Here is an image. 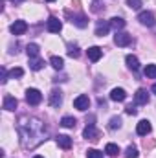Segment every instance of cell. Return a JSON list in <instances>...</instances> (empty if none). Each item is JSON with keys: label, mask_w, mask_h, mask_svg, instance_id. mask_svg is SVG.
Returning a JSON list of instances; mask_svg holds the SVG:
<instances>
[{"label": "cell", "mask_w": 156, "mask_h": 158, "mask_svg": "<svg viewBox=\"0 0 156 158\" xmlns=\"http://www.w3.org/2000/svg\"><path fill=\"white\" fill-rule=\"evenodd\" d=\"M26 101H28V105H39L40 101H42V94H40V90L37 88H28L26 90Z\"/></svg>", "instance_id": "cell-1"}, {"label": "cell", "mask_w": 156, "mask_h": 158, "mask_svg": "<svg viewBox=\"0 0 156 158\" xmlns=\"http://www.w3.org/2000/svg\"><path fill=\"white\" fill-rule=\"evenodd\" d=\"M46 28H48L50 33H59V31L63 30V22H61L57 17H50L48 22H46Z\"/></svg>", "instance_id": "cell-2"}, {"label": "cell", "mask_w": 156, "mask_h": 158, "mask_svg": "<svg viewBox=\"0 0 156 158\" xmlns=\"http://www.w3.org/2000/svg\"><path fill=\"white\" fill-rule=\"evenodd\" d=\"M132 42V37L129 33H123V31H116L114 35V44L116 46H129Z\"/></svg>", "instance_id": "cell-3"}, {"label": "cell", "mask_w": 156, "mask_h": 158, "mask_svg": "<svg viewBox=\"0 0 156 158\" xmlns=\"http://www.w3.org/2000/svg\"><path fill=\"white\" fill-rule=\"evenodd\" d=\"M74 107H76L77 110H86V109L90 107V99H88V96H84V94L77 96V98L74 99Z\"/></svg>", "instance_id": "cell-4"}, {"label": "cell", "mask_w": 156, "mask_h": 158, "mask_svg": "<svg viewBox=\"0 0 156 158\" xmlns=\"http://www.w3.org/2000/svg\"><path fill=\"white\" fill-rule=\"evenodd\" d=\"M138 20L143 24V26H154V15L151 13V11H142L140 15H138Z\"/></svg>", "instance_id": "cell-5"}, {"label": "cell", "mask_w": 156, "mask_h": 158, "mask_svg": "<svg viewBox=\"0 0 156 158\" xmlns=\"http://www.w3.org/2000/svg\"><path fill=\"white\" fill-rule=\"evenodd\" d=\"M9 30H11V33H13V35H22V33L28 30V24H26L24 20H15V22L11 24V28H9Z\"/></svg>", "instance_id": "cell-6"}, {"label": "cell", "mask_w": 156, "mask_h": 158, "mask_svg": "<svg viewBox=\"0 0 156 158\" xmlns=\"http://www.w3.org/2000/svg\"><path fill=\"white\" fill-rule=\"evenodd\" d=\"M134 101L136 105H147L149 103V94L145 88H138V92L134 94Z\"/></svg>", "instance_id": "cell-7"}, {"label": "cell", "mask_w": 156, "mask_h": 158, "mask_svg": "<svg viewBox=\"0 0 156 158\" xmlns=\"http://www.w3.org/2000/svg\"><path fill=\"white\" fill-rule=\"evenodd\" d=\"M151 129H153V127H151V121H149V119H142V121L136 125V132H138L140 136H147V134L151 132Z\"/></svg>", "instance_id": "cell-8"}, {"label": "cell", "mask_w": 156, "mask_h": 158, "mask_svg": "<svg viewBox=\"0 0 156 158\" xmlns=\"http://www.w3.org/2000/svg\"><path fill=\"white\" fill-rule=\"evenodd\" d=\"M86 55H88V59H90L92 63H96V61H99V59H101L103 50H101L99 46H92V48H88V50H86Z\"/></svg>", "instance_id": "cell-9"}, {"label": "cell", "mask_w": 156, "mask_h": 158, "mask_svg": "<svg viewBox=\"0 0 156 158\" xmlns=\"http://www.w3.org/2000/svg\"><path fill=\"white\" fill-rule=\"evenodd\" d=\"M109 30H110V22L97 20V24H96V35H97V37H103V35H107V33H109Z\"/></svg>", "instance_id": "cell-10"}, {"label": "cell", "mask_w": 156, "mask_h": 158, "mask_svg": "<svg viewBox=\"0 0 156 158\" xmlns=\"http://www.w3.org/2000/svg\"><path fill=\"white\" fill-rule=\"evenodd\" d=\"M61 103H63V92L57 90V88L51 90V92H50V105H51V107H59Z\"/></svg>", "instance_id": "cell-11"}, {"label": "cell", "mask_w": 156, "mask_h": 158, "mask_svg": "<svg viewBox=\"0 0 156 158\" xmlns=\"http://www.w3.org/2000/svg\"><path fill=\"white\" fill-rule=\"evenodd\" d=\"M83 136H84L86 140H97L99 132L96 131V127H94V125H86V129L83 131Z\"/></svg>", "instance_id": "cell-12"}, {"label": "cell", "mask_w": 156, "mask_h": 158, "mask_svg": "<svg viewBox=\"0 0 156 158\" xmlns=\"http://www.w3.org/2000/svg\"><path fill=\"white\" fill-rule=\"evenodd\" d=\"M55 140H57L59 147H63V149H70V147H72V138L66 136V134H59Z\"/></svg>", "instance_id": "cell-13"}, {"label": "cell", "mask_w": 156, "mask_h": 158, "mask_svg": "<svg viewBox=\"0 0 156 158\" xmlns=\"http://www.w3.org/2000/svg\"><path fill=\"white\" fill-rule=\"evenodd\" d=\"M125 98H127V92L123 88H114L110 92V99L112 101H125Z\"/></svg>", "instance_id": "cell-14"}, {"label": "cell", "mask_w": 156, "mask_h": 158, "mask_svg": "<svg viewBox=\"0 0 156 158\" xmlns=\"http://www.w3.org/2000/svg\"><path fill=\"white\" fill-rule=\"evenodd\" d=\"M125 61H127V66L130 68V70H138L140 68V61H138V57H134V55H127L125 57Z\"/></svg>", "instance_id": "cell-15"}, {"label": "cell", "mask_w": 156, "mask_h": 158, "mask_svg": "<svg viewBox=\"0 0 156 158\" xmlns=\"http://www.w3.org/2000/svg\"><path fill=\"white\" fill-rule=\"evenodd\" d=\"M4 109L6 110H15L17 109V99L13 96H6L4 98Z\"/></svg>", "instance_id": "cell-16"}, {"label": "cell", "mask_w": 156, "mask_h": 158, "mask_svg": "<svg viewBox=\"0 0 156 158\" xmlns=\"http://www.w3.org/2000/svg\"><path fill=\"white\" fill-rule=\"evenodd\" d=\"M39 46H37V44H35V42H31V44H28V46H26V53H28V57H30V59H31V57H37V55H39Z\"/></svg>", "instance_id": "cell-17"}, {"label": "cell", "mask_w": 156, "mask_h": 158, "mask_svg": "<svg viewBox=\"0 0 156 158\" xmlns=\"http://www.w3.org/2000/svg\"><path fill=\"white\" fill-rule=\"evenodd\" d=\"M110 28H114V30H121V28H125V20L121 19V17H114V19H110Z\"/></svg>", "instance_id": "cell-18"}, {"label": "cell", "mask_w": 156, "mask_h": 158, "mask_svg": "<svg viewBox=\"0 0 156 158\" xmlns=\"http://www.w3.org/2000/svg\"><path fill=\"white\" fill-rule=\"evenodd\" d=\"M50 63H51V66H53L55 70H63V66H64L63 57H57V55H53V57L50 59Z\"/></svg>", "instance_id": "cell-19"}, {"label": "cell", "mask_w": 156, "mask_h": 158, "mask_svg": "<svg viewBox=\"0 0 156 158\" xmlns=\"http://www.w3.org/2000/svg\"><path fill=\"white\" fill-rule=\"evenodd\" d=\"M44 66V61L42 59H39V57H31L30 59V68L31 70H40Z\"/></svg>", "instance_id": "cell-20"}, {"label": "cell", "mask_w": 156, "mask_h": 158, "mask_svg": "<svg viewBox=\"0 0 156 158\" xmlns=\"http://www.w3.org/2000/svg\"><path fill=\"white\" fill-rule=\"evenodd\" d=\"M105 153H107L109 156H116V155H119V147H117L116 143H107Z\"/></svg>", "instance_id": "cell-21"}, {"label": "cell", "mask_w": 156, "mask_h": 158, "mask_svg": "<svg viewBox=\"0 0 156 158\" xmlns=\"http://www.w3.org/2000/svg\"><path fill=\"white\" fill-rule=\"evenodd\" d=\"M76 118H72V116H64V118L61 119V125L63 127H66V129H72V127H76Z\"/></svg>", "instance_id": "cell-22"}, {"label": "cell", "mask_w": 156, "mask_h": 158, "mask_svg": "<svg viewBox=\"0 0 156 158\" xmlns=\"http://www.w3.org/2000/svg\"><path fill=\"white\" fill-rule=\"evenodd\" d=\"M72 22H74L77 28H86V24H88L84 15H77V17H74V20H72Z\"/></svg>", "instance_id": "cell-23"}, {"label": "cell", "mask_w": 156, "mask_h": 158, "mask_svg": "<svg viewBox=\"0 0 156 158\" xmlns=\"http://www.w3.org/2000/svg\"><path fill=\"white\" fill-rule=\"evenodd\" d=\"M145 76L151 79H156V64H147L145 66Z\"/></svg>", "instance_id": "cell-24"}, {"label": "cell", "mask_w": 156, "mask_h": 158, "mask_svg": "<svg viewBox=\"0 0 156 158\" xmlns=\"http://www.w3.org/2000/svg\"><path fill=\"white\" fill-rule=\"evenodd\" d=\"M125 158H138V149L132 147V145H129L127 151H125Z\"/></svg>", "instance_id": "cell-25"}, {"label": "cell", "mask_w": 156, "mask_h": 158, "mask_svg": "<svg viewBox=\"0 0 156 158\" xmlns=\"http://www.w3.org/2000/svg\"><path fill=\"white\" fill-rule=\"evenodd\" d=\"M86 158H103V153L97 149H88L86 151Z\"/></svg>", "instance_id": "cell-26"}, {"label": "cell", "mask_w": 156, "mask_h": 158, "mask_svg": "<svg viewBox=\"0 0 156 158\" xmlns=\"http://www.w3.org/2000/svg\"><path fill=\"white\" fill-rule=\"evenodd\" d=\"M24 76V70L22 68H13V70H9V77L15 79V77H22Z\"/></svg>", "instance_id": "cell-27"}, {"label": "cell", "mask_w": 156, "mask_h": 158, "mask_svg": "<svg viewBox=\"0 0 156 158\" xmlns=\"http://www.w3.org/2000/svg\"><path fill=\"white\" fill-rule=\"evenodd\" d=\"M109 127H110V129H119V127H121V118H117V116L110 118V123H109Z\"/></svg>", "instance_id": "cell-28"}, {"label": "cell", "mask_w": 156, "mask_h": 158, "mask_svg": "<svg viewBox=\"0 0 156 158\" xmlns=\"http://www.w3.org/2000/svg\"><path fill=\"white\" fill-rule=\"evenodd\" d=\"M68 55H70V57H74V59H77V57H79V48L70 44V46H68Z\"/></svg>", "instance_id": "cell-29"}, {"label": "cell", "mask_w": 156, "mask_h": 158, "mask_svg": "<svg viewBox=\"0 0 156 158\" xmlns=\"http://www.w3.org/2000/svg\"><path fill=\"white\" fill-rule=\"evenodd\" d=\"M127 6L130 9H140L142 7V0H127Z\"/></svg>", "instance_id": "cell-30"}, {"label": "cell", "mask_w": 156, "mask_h": 158, "mask_svg": "<svg viewBox=\"0 0 156 158\" xmlns=\"http://www.w3.org/2000/svg\"><path fill=\"white\" fill-rule=\"evenodd\" d=\"M125 112H127V114H130V116H134V114L138 112V109H136V107H132V105H129V107L125 109Z\"/></svg>", "instance_id": "cell-31"}, {"label": "cell", "mask_w": 156, "mask_h": 158, "mask_svg": "<svg viewBox=\"0 0 156 158\" xmlns=\"http://www.w3.org/2000/svg\"><path fill=\"white\" fill-rule=\"evenodd\" d=\"M7 81V72H6V68H2V83H6Z\"/></svg>", "instance_id": "cell-32"}, {"label": "cell", "mask_w": 156, "mask_h": 158, "mask_svg": "<svg viewBox=\"0 0 156 158\" xmlns=\"http://www.w3.org/2000/svg\"><path fill=\"white\" fill-rule=\"evenodd\" d=\"M13 4H20V2H24V0H11Z\"/></svg>", "instance_id": "cell-33"}, {"label": "cell", "mask_w": 156, "mask_h": 158, "mask_svg": "<svg viewBox=\"0 0 156 158\" xmlns=\"http://www.w3.org/2000/svg\"><path fill=\"white\" fill-rule=\"evenodd\" d=\"M153 92H154V94H156V83H154V85H153Z\"/></svg>", "instance_id": "cell-34"}, {"label": "cell", "mask_w": 156, "mask_h": 158, "mask_svg": "<svg viewBox=\"0 0 156 158\" xmlns=\"http://www.w3.org/2000/svg\"><path fill=\"white\" fill-rule=\"evenodd\" d=\"M33 158H44V156H40V155H37V156H33Z\"/></svg>", "instance_id": "cell-35"}, {"label": "cell", "mask_w": 156, "mask_h": 158, "mask_svg": "<svg viewBox=\"0 0 156 158\" xmlns=\"http://www.w3.org/2000/svg\"><path fill=\"white\" fill-rule=\"evenodd\" d=\"M46 2H53V0H46Z\"/></svg>", "instance_id": "cell-36"}]
</instances>
